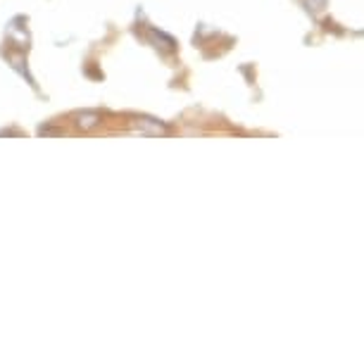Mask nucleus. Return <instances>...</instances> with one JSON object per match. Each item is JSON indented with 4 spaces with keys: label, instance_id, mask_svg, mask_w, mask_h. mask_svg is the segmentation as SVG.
I'll use <instances>...</instances> for the list:
<instances>
[{
    "label": "nucleus",
    "instance_id": "nucleus-1",
    "mask_svg": "<svg viewBox=\"0 0 364 364\" xmlns=\"http://www.w3.org/2000/svg\"><path fill=\"white\" fill-rule=\"evenodd\" d=\"M134 129V132H141L146 136H160V134H167V127L162 124V122L157 119H150V117H136V119H132V124H129Z\"/></svg>",
    "mask_w": 364,
    "mask_h": 364
},
{
    "label": "nucleus",
    "instance_id": "nucleus-2",
    "mask_svg": "<svg viewBox=\"0 0 364 364\" xmlns=\"http://www.w3.org/2000/svg\"><path fill=\"white\" fill-rule=\"evenodd\" d=\"M143 36H146L150 43H153L157 50H162V53H174L176 50V41L171 36H167V33L157 31V29H146V31H143Z\"/></svg>",
    "mask_w": 364,
    "mask_h": 364
},
{
    "label": "nucleus",
    "instance_id": "nucleus-3",
    "mask_svg": "<svg viewBox=\"0 0 364 364\" xmlns=\"http://www.w3.org/2000/svg\"><path fill=\"white\" fill-rule=\"evenodd\" d=\"M98 122H100L98 112H81V114H77V127H81V129H93Z\"/></svg>",
    "mask_w": 364,
    "mask_h": 364
},
{
    "label": "nucleus",
    "instance_id": "nucleus-4",
    "mask_svg": "<svg viewBox=\"0 0 364 364\" xmlns=\"http://www.w3.org/2000/svg\"><path fill=\"white\" fill-rule=\"evenodd\" d=\"M305 5H307V10H321L326 5V0H305Z\"/></svg>",
    "mask_w": 364,
    "mask_h": 364
}]
</instances>
